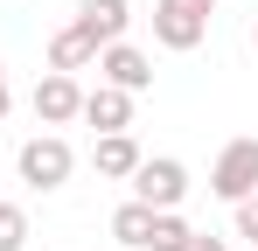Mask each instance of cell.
I'll list each match as a JSON object with an SVG mask.
<instances>
[{"mask_svg": "<svg viewBox=\"0 0 258 251\" xmlns=\"http://www.w3.org/2000/svg\"><path fill=\"white\" fill-rule=\"evenodd\" d=\"M210 21H216V0H154V42L188 56L210 42Z\"/></svg>", "mask_w": 258, "mask_h": 251, "instance_id": "1", "label": "cell"}, {"mask_svg": "<svg viewBox=\"0 0 258 251\" xmlns=\"http://www.w3.org/2000/svg\"><path fill=\"white\" fill-rule=\"evenodd\" d=\"M70 167H77V154H70L63 133H35V140H21V154H14V174H21L28 189H42V196L70 181Z\"/></svg>", "mask_w": 258, "mask_h": 251, "instance_id": "2", "label": "cell"}, {"mask_svg": "<svg viewBox=\"0 0 258 251\" xmlns=\"http://www.w3.org/2000/svg\"><path fill=\"white\" fill-rule=\"evenodd\" d=\"M181 196H188V167L174 161V154H154V161L133 167V203H147V209H181Z\"/></svg>", "mask_w": 258, "mask_h": 251, "instance_id": "3", "label": "cell"}, {"mask_svg": "<svg viewBox=\"0 0 258 251\" xmlns=\"http://www.w3.org/2000/svg\"><path fill=\"white\" fill-rule=\"evenodd\" d=\"M210 196H223V203L258 196V140H230V147L216 154V167H210Z\"/></svg>", "mask_w": 258, "mask_h": 251, "instance_id": "4", "label": "cell"}, {"mask_svg": "<svg viewBox=\"0 0 258 251\" xmlns=\"http://www.w3.org/2000/svg\"><path fill=\"white\" fill-rule=\"evenodd\" d=\"M98 84H119V91L140 98V91L154 84V56L133 49V42H105V49H98Z\"/></svg>", "mask_w": 258, "mask_h": 251, "instance_id": "5", "label": "cell"}, {"mask_svg": "<svg viewBox=\"0 0 258 251\" xmlns=\"http://www.w3.org/2000/svg\"><path fill=\"white\" fill-rule=\"evenodd\" d=\"M28 105H35V119H42L49 133H56V126H77V112H84V84L63 77V70H49V77L35 84V98H28Z\"/></svg>", "mask_w": 258, "mask_h": 251, "instance_id": "6", "label": "cell"}, {"mask_svg": "<svg viewBox=\"0 0 258 251\" xmlns=\"http://www.w3.org/2000/svg\"><path fill=\"white\" fill-rule=\"evenodd\" d=\"M70 21H77V28H84V35L105 49V42H126L133 7H126V0H77V14H70Z\"/></svg>", "mask_w": 258, "mask_h": 251, "instance_id": "7", "label": "cell"}, {"mask_svg": "<svg viewBox=\"0 0 258 251\" xmlns=\"http://www.w3.org/2000/svg\"><path fill=\"white\" fill-rule=\"evenodd\" d=\"M77 119L98 126V133H133V91L98 84V91H84V112H77Z\"/></svg>", "mask_w": 258, "mask_h": 251, "instance_id": "8", "label": "cell"}, {"mask_svg": "<svg viewBox=\"0 0 258 251\" xmlns=\"http://www.w3.org/2000/svg\"><path fill=\"white\" fill-rule=\"evenodd\" d=\"M147 161L140 154V140L133 133H98V147H91V167L105 174V181H133V167Z\"/></svg>", "mask_w": 258, "mask_h": 251, "instance_id": "9", "label": "cell"}, {"mask_svg": "<svg viewBox=\"0 0 258 251\" xmlns=\"http://www.w3.org/2000/svg\"><path fill=\"white\" fill-rule=\"evenodd\" d=\"M91 63H98V42H91L84 28H77V21L49 35V70H63V77H77V70H91Z\"/></svg>", "mask_w": 258, "mask_h": 251, "instance_id": "10", "label": "cell"}, {"mask_svg": "<svg viewBox=\"0 0 258 251\" xmlns=\"http://www.w3.org/2000/svg\"><path fill=\"white\" fill-rule=\"evenodd\" d=\"M147 230H154V209L147 203H119L112 209V237H119L126 251H147Z\"/></svg>", "mask_w": 258, "mask_h": 251, "instance_id": "11", "label": "cell"}, {"mask_svg": "<svg viewBox=\"0 0 258 251\" xmlns=\"http://www.w3.org/2000/svg\"><path fill=\"white\" fill-rule=\"evenodd\" d=\"M196 244V230L174 216V209H154V230H147V251H188Z\"/></svg>", "mask_w": 258, "mask_h": 251, "instance_id": "12", "label": "cell"}, {"mask_svg": "<svg viewBox=\"0 0 258 251\" xmlns=\"http://www.w3.org/2000/svg\"><path fill=\"white\" fill-rule=\"evenodd\" d=\"M21 244H28V209L0 203V251H21Z\"/></svg>", "mask_w": 258, "mask_h": 251, "instance_id": "13", "label": "cell"}, {"mask_svg": "<svg viewBox=\"0 0 258 251\" xmlns=\"http://www.w3.org/2000/svg\"><path fill=\"white\" fill-rule=\"evenodd\" d=\"M230 230H237L244 244H258V196H244V203H230Z\"/></svg>", "mask_w": 258, "mask_h": 251, "instance_id": "14", "label": "cell"}, {"mask_svg": "<svg viewBox=\"0 0 258 251\" xmlns=\"http://www.w3.org/2000/svg\"><path fill=\"white\" fill-rule=\"evenodd\" d=\"M14 112V91H7V63H0V119Z\"/></svg>", "mask_w": 258, "mask_h": 251, "instance_id": "15", "label": "cell"}, {"mask_svg": "<svg viewBox=\"0 0 258 251\" xmlns=\"http://www.w3.org/2000/svg\"><path fill=\"white\" fill-rule=\"evenodd\" d=\"M188 251H230V244H223V237H203V230H196V244H188Z\"/></svg>", "mask_w": 258, "mask_h": 251, "instance_id": "16", "label": "cell"}, {"mask_svg": "<svg viewBox=\"0 0 258 251\" xmlns=\"http://www.w3.org/2000/svg\"><path fill=\"white\" fill-rule=\"evenodd\" d=\"M251 49H258V21H251Z\"/></svg>", "mask_w": 258, "mask_h": 251, "instance_id": "17", "label": "cell"}]
</instances>
